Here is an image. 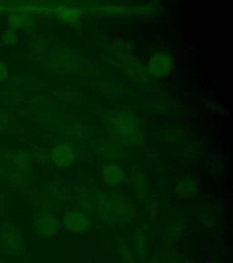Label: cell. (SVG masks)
I'll return each instance as SVG.
<instances>
[{
	"instance_id": "30bf717a",
	"label": "cell",
	"mask_w": 233,
	"mask_h": 263,
	"mask_svg": "<svg viewBox=\"0 0 233 263\" xmlns=\"http://www.w3.org/2000/svg\"><path fill=\"white\" fill-rule=\"evenodd\" d=\"M101 178L105 185L111 187L122 185L126 181L127 175L122 166L118 163L109 162L101 167Z\"/></svg>"
},
{
	"instance_id": "4fadbf2b",
	"label": "cell",
	"mask_w": 233,
	"mask_h": 263,
	"mask_svg": "<svg viewBox=\"0 0 233 263\" xmlns=\"http://www.w3.org/2000/svg\"><path fill=\"white\" fill-rule=\"evenodd\" d=\"M199 191L198 182L193 178H181L174 185V192L180 198H190L196 196Z\"/></svg>"
},
{
	"instance_id": "e0dca14e",
	"label": "cell",
	"mask_w": 233,
	"mask_h": 263,
	"mask_svg": "<svg viewBox=\"0 0 233 263\" xmlns=\"http://www.w3.org/2000/svg\"><path fill=\"white\" fill-rule=\"evenodd\" d=\"M15 126V120L11 114L0 109V132L12 130Z\"/></svg>"
},
{
	"instance_id": "ffe728a7",
	"label": "cell",
	"mask_w": 233,
	"mask_h": 263,
	"mask_svg": "<svg viewBox=\"0 0 233 263\" xmlns=\"http://www.w3.org/2000/svg\"><path fill=\"white\" fill-rule=\"evenodd\" d=\"M32 160L37 162V164L46 165L50 162V156L49 152H48L45 149L42 148H36L33 150L31 153Z\"/></svg>"
},
{
	"instance_id": "5bb4252c",
	"label": "cell",
	"mask_w": 233,
	"mask_h": 263,
	"mask_svg": "<svg viewBox=\"0 0 233 263\" xmlns=\"http://www.w3.org/2000/svg\"><path fill=\"white\" fill-rule=\"evenodd\" d=\"M98 153L99 156L108 158L110 160L118 159L122 155V149L119 144V140L114 142L113 140H105L98 144Z\"/></svg>"
},
{
	"instance_id": "d4e9b609",
	"label": "cell",
	"mask_w": 233,
	"mask_h": 263,
	"mask_svg": "<svg viewBox=\"0 0 233 263\" xmlns=\"http://www.w3.org/2000/svg\"><path fill=\"white\" fill-rule=\"evenodd\" d=\"M185 263H195L193 262V260H190V259H187L186 261H185Z\"/></svg>"
},
{
	"instance_id": "8992f818",
	"label": "cell",
	"mask_w": 233,
	"mask_h": 263,
	"mask_svg": "<svg viewBox=\"0 0 233 263\" xmlns=\"http://www.w3.org/2000/svg\"><path fill=\"white\" fill-rule=\"evenodd\" d=\"M174 68V58L167 51H159L149 59L146 70L151 78L163 79Z\"/></svg>"
},
{
	"instance_id": "7a4b0ae2",
	"label": "cell",
	"mask_w": 233,
	"mask_h": 263,
	"mask_svg": "<svg viewBox=\"0 0 233 263\" xmlns=\"http://www.w3.org/2000/svg\"><path fill=\"white\" fill-rule=\"evenodd\" d=\"M104 120L107 127L119 141L130 145L142 143L143 130L139 119L131 111L124 110L109 111Z\"/></svg>"
},
{
	"instance_id": "2e32d148",
	"label": "cell",
	"mask_w": 233,
	"mask_h": 263,
	"mask_svg": "<svg viewBox=\"0 0 233 263\" xmlns=\"http://www.w3.org/2000/svg\"><path fill=\"white\" fill-rule=\"evenodd\" d=\"M81 14V10L78 8H59L57 9V16L67 22H75L78 21Z\"/></svg>"
},
{
	"instance_id": "3957f363",
	"label": "cell",
	"mask_w": 233,
	"mask_h": 263,
	"mask_svg": "<svg viewBox=\"0 0 233 263\" xmlns=\"http://www.w3.org/2000/svg\"><path fill=\"white\" fill-rule=\"evenodd\" d=\"M0 251L13 258H23L26 253V242L20 229L8 222L0 228Z\"/></svg>"
},
{
	"instance_id": "d6986e66",
	"label": "cell",
	"mask_w": 233,
	"mask_h": 263,
	"mask_svg": "<svg viewBox=\"0 0 233 263\" xmlns=\"http://www.w3.org/2000/svg\"><path fill=\"white\" fill-rule=\"evenodd\" d=\"M18 41V34L14 29H6L0 36V43L3 46H13Z\"/></svg>"
},
{
	"instance_id": "8fae6325",
	"label": "cell",
	"mask_w": 233,
	"mask_h": 263,
	"mask_svg": "<svg viewBox=\"0 0 233 263\" xmlns=\"http://www.w3.org/2000/svg\"><path fill=\"white\" fill-rule=\"evenodd\" d=\"M50 162L58 168H68L75 163L76 154L73 149L67 144H59L49 152Z\"/></svg>"
},
{
	"instance_id": "44dd1931",
	"label": "cell",
	"mask_w": 233,
	"mask_h": 263,
	"mask_svg": "<svg viewBox=\"0 0 233 263\" xmlns=\"http://www.w3.org/2000/svg\"><path fill=\"white\" fill-rule=\"evenodd\" d=\"M29 49L33 53H43L47 49V42L41 37H35L29 43Z\"/></svg>"
},
{
	"instance_id": "7c38bea8",
	"label": "cell",
	"mask_w": 233,
	"mask_h": 263,
	"mask_svg": "<svg viewBox=\"0 0 233 263\" xmlns=\"http://www.w3.org/2000/svg\"><path fill=\"white\" fill-rule=\"evenodd\" d=\"M8 22L10 29L16 31H29L34 28L35 24L32 15L23 10H17L10 13L8 16Z\"/></svg>"
},
{
	"instance_id": "ba28073f",
	"label": "cell",
	"mask_w": 233,
	"mask_h": 263,
	"mask_svg": "<svg viewBox=\"0 0 233 263\" xmlns=\"http://www.w3.org/2000/svg\"><path fill=\"white\" fill-rule=\"evenodd\" d=\"M62 223L66 230L75 234L85 233L91 227L90 217L85 212L78 210L66 212L62 217Z\"/></svg>"
},
{
	"instance_id": "52a82bcc",
	"label": "cell",
	"mask_w": 233,
	"mask_h": 263,
	"mask_svg": "<svg viewBox=\"0 0 233 263\" xmlns=\"http://www.w3.org/2000/svg\"><path fill=\"white\" fill-rule=\"evenodd\" d=\"M108 196L114 223H126L130 221L134 215V210L131 202L126 197L118 194H111Z\"/></svg>"
},
{
	"instance_id": "9a60e30c",
	"label": "cell",
	"mask_w": 233,
	"mask_h": 263,
	"mask_svg": "<svg viewBox=\"0 0 233 263\" xmlns=\"http://www.w3.org/2000/svg\"><path fill=\"white\" fill-rule=\"evenodd\" d=\"M133 241H134L133 244H134L136 254L140 259H144L147 252V240L144 233L141 231H137Z\"/></svg>"
},
{
	"instance_id": "277c9868",
	"label": "cell",
	"mask_w": 233,
	"mask_h": 263,
	"mask_svg": "<svg viewBox=\"0 0 233 263\" xmlns=\"http://www.w3.org/2000/svg\"><path fill=\"white\" fill-rule=\"evenodd\" d=\"M43 63L49 70L60 72H74L80 67V62L74 54L68 51L53 50L46 54L43 58Z\"/></svg>"
},
{
	"instance_id": "5b68a950",
	"label": "cell",
	"mask_w": 233,
	"mask_h": 263,
	"mask_svg": "<svg viewBox=\"0 0 233 263\" xmlns=\"http://www.w3.org/2000/svg\"><path fill=\"white\" fill-rule=\"evenodd\" d=\"M60 228L59 219L50 211L38 212L33 220V230L39 238H54L58 234Z\"/></svg>"
},
{
	"instance_id": "484cf974",
	"label": "cell",
	"mask_w": 233,
	"mask_h": 263,
	"mask_svg": "<svg viewBox=\"0 0 233 263\" xmlns=\"http://www.w3.org/2000/svg\"><path fill=\"white\" fill-rule=\"evenodd\" d=\"M147 263H157L156 261H153V260H151V261H147Z\"/></svg>"
},
{
	"instance_id": "9c48e42d",
	"label": "cell",
	"mask_w": 233,
	"mask_h": 263,
	"mask_svg": "<svg viewBox=\"0 0 233 263\" xmlns=\"http://www.w3.org/2000/svg\"><path fill=\"white\" fill-rule=\"evenodd\" d=\"M123 71L131 80L138 82H147L151 80L146 66L138 59L132 56H125L122 61Z\"/></svg>"
},
{
	"instance_id": "6da1fadb",
	"label": "cell",
	"mask_w": 233,
	"mask_h": 263,
	"mask_svg": "<svg viewBox=\"0 0 233 263\" xmlns=\"http://www.w3.org/2000/svg\"><path fill=\"white\" fill-rule=\"evenodd\" d=\"M32 156L22 149L0 150V179L8 184L23 187L28 185L31 177Z\"/></svg>"
},
{
	"instance_id": "ac0fdd59",
	"label": "cell",
	"mask_w": 233,
	"mask_h": 263,
	"mask_svg": "<svg viewBox=\"0 0 233 263\" xmlns=\"http://www.w3.org/2000/svg\"><path fill=\"white\" fill-rule=\"evenodd\" d=\"M132 182H133L134 189L138 195L140 197L145 196L146 191H147V184H146V181H145L143 176L139 172L134 173L133 177H132Z\"/></svg>"
},
{
	"instance_id": "7402d4cb",
	"label": "cell",
	"mask_w": 233,
	"mask_h": 263,
	"mask_svg": "<svg viewBox=\"0 0 233 263\" xmlns=\"http://www.w3.org/2000/svg\"><path fill=\"white\" fill-rule=\"evenodd\" d=\"M117 245H118V248H119V251H120V253L122 255L123 258L126 260V262L135 263V259H134L133 254H132L130 248H129V246H128L125 241L118 240Z\"/></svg>"
},
{
	"instance_id": "4316f807",
	"label": "cell",
	"mask_w": 233,
	"mask_h": 263,
	"mask_svg": "<svg viewBox=\"0 0 233 263\" xmlns=\"http://www.w3.org/2000/svg\"><path fill=\"white\" fill-rule=\"evenodd\" d=\"M209 263H216V262H214V261H209Z\"/></svg>"
},
{
	"instance_id": "cb8c5ba5",
	"label": "cell",
	"mask_w": 233,
	"mask_h": 263,
	"mask_svg": "<svg viewBox=\"0 0 233 263\" xmlns=\"http://www.w3.org/2000/svg\"><path fill=\"white\" fill-rule=\"evenodd\" d=\"M9 76V68L8 63L4 61H0V83L7 81Z\"/></svg>"
},
{
	"instance_id": "603a6c76",
	"label": "cell",
	"mask_w": 233,
	"mask_h": 263,
	"mask_svg": "<svg viewBox=\"0 0 233 263\" xmlns=\"http://www.w3.org/2000/svg\"><path fill=\"white\" fill-rule=\"evenodd\" d=\"M19 92L18 90L15 89H10V90H6L3 92V100L7 104H16L19 101Z\"/></svg>"
}]
</instances>
